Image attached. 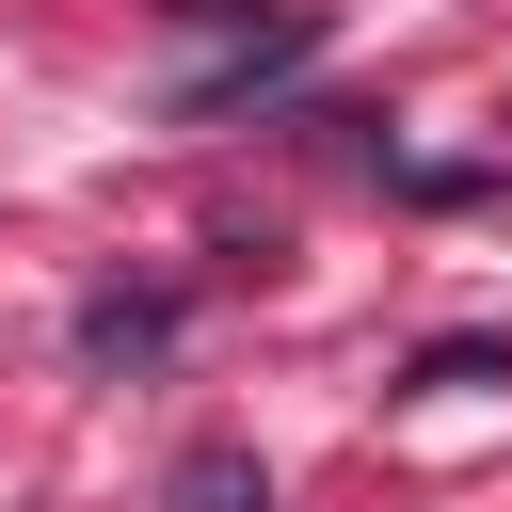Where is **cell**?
I'll return each instance as SVG.
<instances>
[{"instance_id": "6da1fadb", "label": "cell", "mask_w": 512, "mask_h": 512, "mask_svg": "<svg viewBox=\"0 0 512 512\" xmlns=\"http://www.w3.org/2000/svg\"><path fill=\"white\" fill-rule=\"evenodd\" d=\"M160 336H176L160 288H96V304H80V352H96V368H112V352H160Z\"/></svg>"}, {"instance_id": "7a4b0ae2", "label": "cell", "mask_w": 512, "mask_h": 512, "mask_svg": "<svg viewBox=\"0 0 512 512\" xmlns=\"http://www.w3.org/2000/svg\"><path fill=\"white\" fill-rule=\"evenodd\" d=\"M176 512H272L256 448H192V464H176Z\"/></svg>"}]
</instances>
